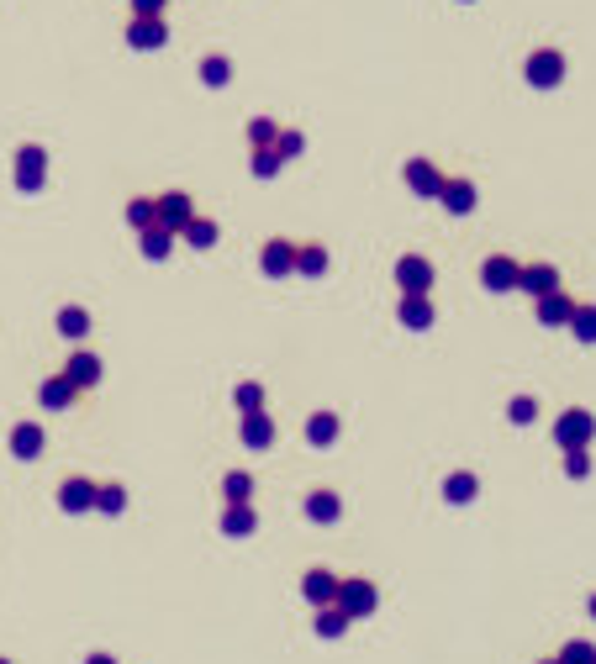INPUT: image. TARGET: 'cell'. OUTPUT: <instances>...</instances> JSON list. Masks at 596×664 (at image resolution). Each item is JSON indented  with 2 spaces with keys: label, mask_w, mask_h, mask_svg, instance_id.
Returning <instances> with one entry per match:
<instances>
[{
  "label": "cell",
  "mask_w": 596,
  "mask_h": 664,
  "mask_svg": "<svg viewBox=\"0 0 596 664\" xmlns=\"http://www.w3.org/2000/svg\"><path fill=\"white\" fill-rule=\"evenodd\" d=\"M402 322H407V327H433V306L422 301V296H407V301H402Z\"/></svg>",
  "instance_id": "cell-20"
},
{
  "label": "cell",
  "mask_w": 596,
  "mask_h": 664,
  "mask_svg": "<svg viewBox=\"0 0 596 664\" xmlns=\"http://www.w3.org/2000/svg\"><path fill=\"white\" fill-rule=\"evenodd\" d=\"M591 612H596V596H591Z\"/></svg>",
  "instance_id": "cell-43"
},
{
  "label": "cell",
  "mask_w": 596,
  "mask_h": 664,
  "mask_svg": "<svg viewBox=\"0 0 596 664\" xmlns=\"http://www.w3.org/2000/svg\"><path fill=\"white\" fill-rule=\"evenodd\" d=\"M59 501H63V512H85V507H95V485L90 480H63Z\"/></svg>",
  "instance_id": "cell-14"
},
{
  "label": "cell",
  "mask_w": 596,
  "mask_h": 664,
  "mask_svg": "<svg viewBox=\"0 0 596 664\" xmlns=\"http://www.w3.org/2000/svg\"><path fill=\"white\" fill-rule=\"evenodd\" d=\"M570 317H575V301H570V296H560V290H554V296H538V322L560 327V322H570Z\"/></svg>",
  "instance_id": "cell-12"
},
{
  "label": "cell",
  "mask_w": 596,
  "mask_h": 664,
  "mask_svg": "<svg viewBox=\"0 0 596 664\" xmlns=\"http://www.w3.org/2000/svg\"><path fill=\"white\" fill-rule=\"evenodd\" d=\"M338 438V417H317L312 422V443H333Z\"/></svg>",
  "instance_id": "cell-34"
},
{
  "label": "cell",
  "mask_w": 596,
  "mask_h": 664,
  "mask_svg": "<svg viewBox=\"0 0 596 664\" xmlns=\"http://www.w3.org/2000/svg\"><path fill=\"white\" fill-rule=\"evenodd\" d=\"M312 517H317V522H333V517H338V501H333V490H317V496H312Z\"/></svg>",
  "instance_id": "cell-31"
},
{
  "label": "cell",
  "mask_w": 596,
  "mask_h": 664,
  "mask_svg": "<svg viewBox=\"0 0 596 664\" xmlns=\"http://www.w3.org/2000/svg\"><path fill=\"white\" fill-rule=\"evenodd\" d=\"M238 406L243 412H264V391L259 385H238Z\"/></svg>",
  "instance_id": "cell-36"
},
{
  "label": "cell",
  "mask_w": 596,
  "mask_h": 664,
  "mask_svg": "<svg viewBox=\"0 0 596 664\" xmlns=\"http://www.w3.org/2000/svg\"><path fill=\"white\" fill-rule=\"evenodd\" d=\"M554 664H596V649H591V643H570Z\"/></svg>",
  "instance_id": "cell-33"
},
{
  "label": "cell",
  "mask_w": 596,
  "mask_h": 664,
  "mask_svg": "<svg viewBox=\"0 0 596 664\" xmlns=\"http://www.w3.org/2000/svg\"><path fill=\"white\" fill-rule=\"evenodd\" d=\"M475 490H480V485H475V475H449V485H443V496H449L454 507L475 501Z\"/></svg>",
  "instance_id": "cell-22"
},
{
  "label": "cell",
  "mask_w": 596,
  "mask_h": 664,
  "mask_svg": "<svg viewBox=\"0 0 596 664\" xmlns=\"http://www.w3.org/2000/svg\"><path fill=\"white\" fill-rule=\"evenodd\" d=\"M201 80H206V85H227V80H232V63H227V59H206V63H201Z\"/></svg>",
  "instance_id": "cell-28"
},
{
  "label": "cell",
  "mask_w": 596,
  "mask_h": 664,
  "mask_svg": "<svg viewBox=\"0 0 596 664\" xmlns=\"http://www.w3.org/2000/svg\"><path fill=\"white\" fill-rule=\"evenodd\" d=\"M307 596H312V602H333V596H338L333 574H327V570H312V574H307Z\"/></svg>",
  "instance_id": "cell-23"
},
{
  "label": "cell",
  "mask_w": 596,
  "mask_h": 664,
  "mask_svg": "<svg viewBox=\"0 0 596 664\" xmlns=\"http://www.w3.org/2000/svg\"><path fill=\"white\" fill-rule=\"evenodd\" d=\"M249 143L259 148V143H275V127L270 121H249Z\"/></svg>",
  "instance_id": "cell-37"
},
{
  "label": "cell",
  "mask_w": 596,
  "mask_h": 664,
  "mask_svg": "<svg viewBox=\"0 0 596 664\" xmlns=\"http://www.w3.org/2000/svg\"><path fill=\"white\" fill-rule=\"evenodd\" d=\"M127 43H132V48H158V43H164V22H158V16H132Z\"/></svg>",
  "instance_id": "cell-11"
},
{
  "label": "cell",
  "mask_w": 596,
  "mask_h": 664,
  "mask_svg": "<svg viewBox=\"0 0 596 664\" xmlns=\"http://www.w3.org/2000/svg\"><path fill=\"white\" fill-rule=\"evenodd\" d=\"M249 490H253L249 475H227V501H232V507H243V501H249Z\"/></svg>",
  "instance_id": "cell-32"
},
{
  "label": "cell",
  "mask_w": 596,
  "mask_h": 664,
  "mask_svg": "<svg viewBox=\"0 0 596 664\" xmlns=\"http://www.w3.org/2000/svg\"><path fill=\"white\" fill-rule=\"evenodd\" d=\"M317 628H322V633L333 638V633H344V628H348V617H344V612H338V606H327V612H322V622H317Z\"/></svg>",
  "instance_id": "cell-35"
},
{
  "label": "cell",
  "mask_w": 596,
  "mask_h": 664,
  "mask_svg": "<svg viewBox=\"0 0 596 664\" xmlns=\"http://www.w3.org/2000/svg\"><path fill=\"white\" fill-rule=\"evenodd\" d=\"M396 280H402V290H407V296H428V285H433V264H428L422 253H407V259L396 264Z\"/></svg>",
  "instance_id": "cell-2"
},
{
  "label": "cell",
  "mask_w": 596,
  "mask_h": 664,
  "mask_svg": "<svg viewBox=\"0 0 596 664\" xmlns=\"http://www.w3.org/2000/svg\"><path fill=\"white\" fill-rule=\"evenodd\" d=\"M275 143H280V148H275V153H280V158H290V153H301V148H307V143H301L296 132H285V138H275Z\"/></svg>",
  "instance_id": "cell-39"
},
{
  "label": "cell",
  "mask_w": 596,
  "mask_h": 664,
  "mask_svg": "<svg viewBox=\"0 0 596 664\" xmlns=\"http://www.w3.org/2000/svg\"><path fill=\"white\" fill-rule=\"evenodd\" d=\"M512 422H534V401H528V395L512 401Z\"/></svg>",
  "instance_id": "cell-38"
},
{
  "label": "cell",
  "mask_w": 596,
  "mask_h": 664,
  "mask_svg": "<svg viewBox=\"0 0 596 664\" xmlns=\"http://www.w3.org/2000/svg\"><path fill=\"white\" fill-rule=\"evenodd\" d=\"M586 438H591V417H586V412H570L565 422H560V443H565V449H581Z\"/></svg>",
  "instance_id": "cell-16"
},
{
  "label": "cell",
  "mask_w": 596,
  "mask_h": 664,
  "mask_svg": "<svg viewBox=\"0 0 596 664\" xmlns=\"http://www.w3.org/2000/svg\"><path fill=\"white\" fill-rule=\"evenodd\" d=\"M570 322H575V337H581V343H596V311L591 306H575Z\"/></svg>",
  "instance_id": "cell-25"
},
{
  "label": "cell",
  "mask_w": 596,
  "mask_h": 664,
  "mask_svg": "<svg viewBox=\"0 0 596 664\" xmlns=\"http://www.w3.org/2000/svg\"><path fill=\"white\" fill-rule=\"evenodd\" d=\"M439 201H443V206H449L454 216H465V212H475V185H470V180H443Z\"/></svg>",
  "instance_id": "cell-10"
},
{
  "label": "cell",
  "mask_w": 596,
  "mask_h": 664,
  "mask_svg": "<svg viewBox=\"0 0 596 664\" xmlns=\"http://www.w3.org/2000/svg\"><path fill=\"white\" fill-rule=\"evenodd\" d=\"M517 274H523V264H512L506 253H497V259H486L480 280H486V290H512V285H517Z\"/></svg>",
  "instance_id": "cell-6"
},
{
  "label": "cell",
  "mask_w": 596,
  "mask_h": 664,
  "mask_svg": "<svg viewBox=\"0 0 596 664\" xmlns=\"http://www.w3.org/2000/svg\"><path fill=\"white\" fill-rule=\"evenodd\" d=\"M249 522H253V517H249V507H232V512H227V527H232V533H243Z\"/></svg>",
  "instance_id": "cell-40"
},
{
  "label": "cell",
  "mask_w": 596,
  "mask_h": 664,
  "mask_svg": "<svg viewBox=\"0 0 596 664\" xmlns=\"http://www.w3.org/2000/svg\"><path fill=\"white\" fill-rule=\"evenodd\" d=\"M0 664H11V659H0Z\"/></svg>",
  "instance_id": "cell-44"
},
{
  "label": "cell",
  "mask_w": 596,
  "mask_h": 664,
  "mask_svg": "<svg viewBox=\"0 0 596 664\" xmlns=\"http://www.w3.org/2000/svg\"><path fill=\"white\" fill-rule=\"evenodd\" d=\"M296 270H307V274H322L327 270V253H322V248H296Z\"/></svg>",
  "instance_id": "cell-24"
},
{
  "label": "cell",
  "mask_w": 596,
  "mask_h": 664,
  "mask_svg": "<svg viewBox=\"0 0 596 664\" xmlns=\"http://www.w3.org/2000/svg\"><path fill=\"white\" fill-rule=\"evenodd\" d=\"M63 380H69L74 391L95 385V380H100V359H95V354H74V359L63 364Z\"/></svg>",
  "instance_id": "cell-9"
},
{
  "label": "cell",
  "mask_w": 596,
  "mask_h": 664,
  "mask_svg": "<svg viewBox=\"0 0 596 664\" xmlns=\"http://www.w3.org/2000/svg\"><path fill=\"white\" fill-rule=\"evenodd\" d=\"M37 401L59 412V406H69V401H74V385H69L63 375H53V380H43V385H37Z\"/></svg>",
  "instance_id": "cell-17"
},
{
  "label": "cell",
  "mask_w": 596,
  "mask_h": 664,
  "mask_svg": "<svg viewBox=\"0 0 596 664\" xmlns=\"http://www.w3.org/2000/svg\"><path fill=\"white\" fill-rule=\"evenodd\" d=\"M85 664H111V659H106V654H95V659H85Z\"/></svg>",
  "instance_id": "cell-42"
},
{
  "label": "cell",
  "mask_w": 596,
  "mask_h": 664,
  "mask_svg": "<svg viewBox=\"0 0 596 664\" xmlns=\"http://www.w3.org/2000/svg\"><path fill=\"white\" fill-rule=\"evenodd\" d=\"M517 285H523L528 296H554V290H560V274L549 270V264H528V270L517 274Z\"/></svg>",
  "instance_id": "cell-8"
},
{
  "label": "cell",
  "mask_w": 596,
  "mask_h": 664,
  "mask_svg": "<svg viewBox=\"0 0 596 664\" xmlns=\"http://www.w3.org/2000/svg\"><path fill=\"white\" fill-rule=\"evenodd\" d=\"M185 242H190V248H212V242H217V222L190 216V222H185Z\"/></svg>",
  "instance_id": "cell-21"
},
{
  "label": "cell",
  "mask_w": 596,
  "mask_h": 664,
  "mask_svg": "<svg viewBox=\"0 0 596 664\" xmlns=\"http://www.w3.org/2000/svg\"><path fill=\"white\" fill-rule=\"evenodd\" d=\"M59 332H63V337H85V332H90V311H85V306H63V311H59Z\"/></svg>",
  "instance_id": "cell-19"
},
{
  "label": "cell",
  "mask_w": 596,
  "mask_h": 664,
  "mask_svg": "<svg viewBox=\"0 0 596 664\" xmlns=\"http://www.w3.org/2000/svg\"><path fill=\"white\" fill-rule=\"evenodd\" d=\"M270 438H275V422H270L264 412H243V443H249V449H264Z\"/></svg>",
  "instance_id": "cell-15"
},
{
  "label": "cell",
  "mask_w": 596,
  "mask_h": 664,
  "mask_svg": "<svg viewBox=\"0 0 596 664\" xmlns=\"http://www.w3.org/2000/svg\"><path fill=\"white\" fill-rule=\"evenodd\" d=\"M528 80H534L538 90H549V85H560V80H565V59H560L554 48H538L534 59H528Z\"/></svg>",
  "instance_id": "cell-3"
},
{
  "label": "cell",
  "mask_w": 596,
  "mask_h": 664,
  "mask_svg": "<svg viewBox=\"0 0 596 664\" xmlns=\"http://www.w3.org/2000/svg\"><path fill=\"white\" fill-rule=\"evenodd\" d=\"M407 185L417 190V195H433V201H439L443 175L433 169V164H428V158H412V164H407Z\"/></svg>",
  "instance_id": "cell-7"
},
{
  "label": "cell",
  "mask_w": 596,
  "mask_h": 664,
  "mask_svg": "<svg viewBox=\"0 0 596 664\" xmlns=\"http://www.w3.org/2000/svg\"><path fill=\"white\" fill-rule=\"evenodd\" d=\"M549 664H554V659H549Z\"/></svg>",
  "instance_id": "cell-45"
},
{
  "label": "cell",
  "mask_w": 596,
  "mask_h": 664,
  "mask_svg": "<svg viewBox=\"0 0 596 664\" xmlns=\"http://www.w3.org/2000/svg\"><path fill=\"white\" fill-rule=\"evenodd\" d=\"M132 11H137V16H158V11H164V0H132Z\"/></svg>",
  "instance_id": "cell-41"
},
{
  "label": "cell",
  "mask_w": 596,
  "mask_h": 664,
  "mask_svg": "<svg viewBox=\"0 0 596 664\" xmlns=\"http://www.w3.org/2000/svg\"><path fill=\"white\" fill-rule=\"evenodd\" d=\"M43 175H48V153H43V148H22V153H16V185H22V190H37Z\"/></svg>",
  "instance_id": "cell-4"
},
{
  "label": "cell",
  "mask_w": 596,
  "mask_h": 664,
  "mask_svg": "<svg viewBox=\"0 0 596 664\" xmlns=\"http://www.w3.org/2000/svg\"><path fill=\"white\" fill-rule=\"evenodd\" d=\"M285 158L275 148H253V175H264V180H270V175H275V169H280Z\"/></svg>",
  "instance_id": "cell-29"
},
{
  "label": "cell",
  "mask_w": 596,
  "mask_h": 664,
  "mask_svg": "<svg viewBox=\"0 0 596 664\" xmlns=\"http://www.w3.org/2000/svg\"><path fill=\"white\" fill-rule=\"evenodd\" d=\"M154 216H158V227H164V232H185V222L195 216V206H190L185 190H169V195H158V201H154Z\"/></svg>",
  "instance_id": "cell-1"
},
{
  "label": "cell",
  "mask_w": 596,
  "mask_h": 664,
  "mask_svg": "<svg viewBox=\"0 0 596 664\" xmlns=\"http://www.w3.org/2000/svg\"><path fill=\"white\" fill-rule=\"evenodd\" d=\"M169 238H175V232L148 227V232H143V253H148V259H164V253H169Z\"/></svg>",
  "instance_id": "cell-26"
},
{
  "label": "cell",
  "mask_w": 596,
  "mask_h": 664,
  "mask_svg": "<svg viewBox=\"0 0 596 664\" xmlns=\"http://www.w3.org/2000/svg\"><path fill=\"white\" fill-rule=\"evenodd\" d=\"M264 270H270V274H285V270H296V248H290V242H285V238H275V242H270V248H264Z\"/></svg>",
  "instance_id": "cell-18"
},
{
  "label": "cell",
  "mask_w": 596,
  "mask_h": 664,
  "mask_svg": "<svg viewBox=\"0 0 596 664\" xmlns=\"http://www.w3.org/2000/svg\"><path fill=\"white\" fill-rule=\"evenodd\" d=\"M95 507L100 512H122V485H95Z\"/></svg>",
  "instance_id": "cell-30"
},
{
  "label": "cell",
  "mask_w": 596,
  "mask_h": 664,
  "mask_svg": "<svg viewBox=\"0 0 596 664\" xmlns=\"http://www.w3.org/2000/svg\"><path fill=\"white\" fill-rule=\"evenodd\" d=\"M127 222H132V227H143V232H148V227H158L154 201H132V206H127Z\"/></svg>",
  "instance_id": "cell-27"
},
{
  "label": "cell",
  "mask_w": 596,
  "mask_h": 664,
  "mask_svg": "<svg viewBox=\"0 0 596 664\" xmlns=\"http://www.w3.org/2000/svg\"><path fill=\"white\" fill-rule=\"evenodd\" d=\"M11 453H16V459H37V453H43V427L22 422L16 432H11Z\"/></svg>",
  "instance_id": "cell-13"
},
{
  "label": "cell",
  "mask_w": 596,
  "mask_h": 664,
  "mask_svg": "<svg viewBox=\"0 0 596 664\" xmlns=\"http://www.w3.org/2000/svg\"><path fill=\"white\" fill-rule=\"evenodd\" d=\"M333 602H338V612H344V617H354V612H370V606H375V591H370L364 580H344Z\"/></svg>",
  "instance_id": "cell-5"
}]
</instances>
